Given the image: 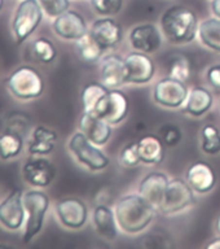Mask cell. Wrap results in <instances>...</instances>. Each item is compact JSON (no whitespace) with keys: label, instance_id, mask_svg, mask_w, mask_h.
Listing matches in <instances>:
<instances>
[{"label":"cell","instance_id":"ab89813d","mask_svg":"<svg viewBox=\"0 0 220 249\" xmlns=\"http://www.w3.org/2000/svg\"><path fill=\"white\" fill-rule=\"evenodd\" d=\"M215 231H217V233L220 236V214L218 215L217 222H215Z\"/></svg>","mask_w":220,"mask_h":249},{"label":"cell","instance_id":"f546056e","mask_svg":"<svg viewBox=\"0 0 220 249\" xmlns=\"http://www.w3.org/2000/svg\"><path fill=\"white\" fill-rule=\"evenodd\" d=\"M201 148L206 155H218L220 152V130L215 124H205L201 130Z\"/></svg>","mask_w":220,"mask_h":249},{"label":"cell","instance_id":"277c9868","mask_svg":"<svg viewBox=\"0 0 220 249\" xmlns=\"http://www.w3.org/2000/svg\"><path fill=\"white\" fill-rule=\"evenodd\" d=\"M23 204L26 209V222L22 233V241L30 243L42 231L47 212L50 209L51 200L44 191L34 188L23 194Z\"/></svg>","mask_w":220,"mask_h":249},{"label":"cell","instance_id":"44dd1931","mask_svg":"<svg viewBox=\"0 0 220 249\" xmlns=\"http://www.w3.org/2000/svg\"><path fill=\"white\" fill-rule=\"evenodd\" d=\"M57 143V132L52 128L39 124L31 131L27 142V153L30 156H48L53 152Z\"/></svg>","mask_w":220,"mask_h":249},{"label":"cell","instance_id":"4dcf8cb0","mask_svg":"<svg viewBox=\"0 0 220 249\" xmlns=\"http://www.w3.org/2000/svg\"><path fill=\"white\" fill-rule=\"evenodd\" d=\"M169 75L186 82L190 77V62L184 54L176 53L169 64Z\"/></svg>","mask_w":220,"mask_h":249},{"label":"cell","instance_id":"4fadbf2b","mask_svg":"<svg viewBox=\"0 0 220 249\" xmlns=\"http://www.w3.org/2000/svg\"><path fill=\"white\" fill-rule=\"evenodd\" d=\"M126 83L144 85L153 79L155 74V64L148 53L134 51L124 58Z\"/></svg>","mask_w":220,"mask_h":249},{"label":"cell","instance_id":"7402d4cb","mask_svg":"<svg viewBox=\"0 0 220 249\" xmlns=\"http://www.w3.org/2000/svg\"><path fill=\"white\" fill-rule=\"evenodd\" d=\"M93 226L99 235L110 241L118 237V232L120 230L114 210L109 208L106 204L96 205L93 210Z\"/></svg>","mask_w":220,"mask_h":249},{"label":"cell","instance_id":"8fae6325","mask_svg":"<svg viewBox=\"0 0 220 249\" xmlns=\"http://www.w3.org/2000/svg\"><path fill=\"white\" fill-rule=\"evenodd\" d=\"M130 109L128 97L120 89H109L92 114L104 118L110 124H118L127 117Z\"/></svg>","mask_w":220,"mask_h":249},{"label":"cell","instance_id":"ffe728a7","mask_svg":"<svg viewBox=\"0 0 220 249\" xmlns=\"http://www.w3.org/2000/svg\"><path fill=\"white\" fill-rule=\"evenodd\" d=\"M186 182L198 194H207L217 184V174L211 165L198 161L188 167Z\"/></svg>","mask_w":220,"mask_h":249},{"label":"cell","instance_id":"484cf974","mask_svg":"<svg viewBox=\"0 0 220 249\" xmlns=\"http://www.w3.org/2000/svg\"><path fill=\"white\" fill-rule=\"evenodd\" d=\"M198 38L203 46L220 52V18L203 19L198 25Z\"/></svg>","mask_w":220,"mask_h":249},{"label":"cell","instance_id":"e0dca14e","mask_svg":"<svg viewBox=\"0 0 220 249\" xmlns=\"http://www.w3.org/2000/svg\"><path fill=\"white\" fill-rule=\"evenodd\" d=\"M100 78L101 83L109 89H119L120 86L126 85L124 58L116 53L102 56L100 61Z\"/></svg>","mask_w":220,"mask_h":249},{"label":"cell","instance_id":"9c48e42d","mask_svg":"<svg viewBox=\"0 0 220 249\" xmlns=\"http://www.w3.org/2000/svg\"><path fill=\"white\" fill-rule=\"evenodd\" d=\"M188 93L189 91L184 82L169 75L157 82L153 89V100L165 108L176 109L186 104Z\"/></svg>","mask_w":220,"mask_h":249},{"label":"cell","instance_id":"d6986e66","mask_svg":"<svg viewBox=\"0 0 220 249\" xmlns=\"http://www.w3.org/2000/svg\"><path fill=\"white\" fill-rule=\"evenodd\" d=\"M79 128L81 131L97 145H105L112 136V124L106 122L104 118L92 114L85 113L79 120Z\"/></svg>","mask_w":220,"mask_h":249},{"label":"cell","instance_id":"3957f363","mask_svg":"<svg viewBox=\"0 0 220 249\" xmlns=\"http://www.w3.org/2000/svg\"><path fill=\"white\" fill-rule=\"evenodd\" d=\"M7 89L18 100H34L44 92V79L38 70L29 65L18 66L7 78Z\"/></svg>","mask_w":220,"mask_h":249},{"label":"cell","instance_id":"30bf717a","mask_svg":"<svg viewBox=\"0 0 220 249\" xmlns=\"http://www.w3.org/2000/svg\"><path fill=\"white\" fill-rule=\"evenodd\" d=\"M22 178L34 188H46L56 178V167L44 156H31L23 163Z\"/></svg>","mask_w":220,"mask_h":249},{"label":"cell","instance_id":"8992f818","mask_svg":"<svg viewBox=\"0 0 220 249\" xmlns=\"http://www.w3.org/2000/svg\"><path fill=\"white\" fill-rule=\"evenodd\" d=\"M68 147L78 162L91 171L104 170L110 163V160L102 149H100V145L91 142L81 130L71 135Z\"/></svg>","mask_w":220,"mask_h":249},{"label":"cell","instance_id":"7a4b0ae2","mask_svg":"<svg viewBox=\"0 0 220 249\" xmlns=\"http://www.w3.org/2000/svg\"><path fill=\"white\" fill-rule=\"evenodd\" d=\"M161 27L169 42L174 44L190 43L198 34L197 16L189 8L174 5L162 15Z\"/></svg>","mask_w":220,"mask_h":249},{"label":"cell","instance_id":"4316f807","mask_svg":"<svg viewBox=\"0 0 220 249\" xmlns=\"http://www.w3.org/2000/svg\"><path fill=\"white\" fill-rule=\"evenodd\" d=\"M109 92V89L102 83L91 82L85 86L82 91V104H83V112L93 113L97 105L102 100V97Z\"/></svg>","mask_w":220,"mask_h":249},{"label":"cell","instance_id":"d6a6232c","mask_svg":"<svg viewBox=\"0 0 220 249\" xmlns=\"http://www.w3.org/2000/svg\"><path fill=\"white\" fill-rule=\"evenodd\" d=\"M158 136L161 138V140L163 142V144L166 145L167 148L176 147L180 142H182V130L179 126L172 124H163L162 127L159 128Z\"/></svg>","mask_w":220,"mask_h":249},{"label":"cell","instance_id":"d4e9b609","mask_svg":"<svg viewBox=\"0 0 220 249\" xmlns=\"http://www.w3.org/2000/svg\"><path fill=\"white\" fill-rule=\"evenodd\" d=\"M25 148V139L21 132L7 127L0 132V159L4 161L13 160L21 155Z\"/></svg>","mask_w":220,"mask_h":249},{"label":"cell","instance_id":"74e56055","mask_svg":"<svg viewBox=\"0 0 220 249\" xmlns=\"http://www.w3.org/2000/svg\"><path fill=\"white\" fill-rule=\"evenodd\" d=\"M211 11L217 18H220V0H213L211 1Z\"/></svg>","mask_w":220,"mask_h":249},{"label":"cell","instance_id":"836d02e7","mask_svg":"<svg viewBox=\"0 0 220 249\" xmlns=\"http://www.w3.org/2000/svg\"><path fill=\"white\" fill-rule=\"evenodd\" d=\"M44 15L56 18L64 12L70 9V0H38Z\"/></svg>","mask_w":220,"mask_h":249},{"label":"cell","instance_id":"9a60e30c","mask_svg":"<svg viewBox=\"0 0 220 249\" xmlns=\"http://www.w3.org/2000/svg\"><path fill=\"white\" fill-rule=\"evenodd\" d=\"M130 43L134 51L144 53H153L162 46V36L158 27L153 23H141L137 25L130 33Z\"/></svg>","mask_w":220,"mask_h":249},{"label":"cell","instance_id":"5bb4252c","mask_svg":"<svg viewBox=\"0 0 220 249\" xmlns=\"http://www.w3.org/2000/svg\"><path fill=\"white\" fill-rule=\"evenodd\" d=\"M52 27L54 34L65 40L77 42L82 36L88 34V26L85 17L77 11H71V9H68L62 15L53 18Z\"/></svg>","mask_w":220,"mask_h":249},{"label":"cell","instance_id":"8d00e7d4","mask_svg":"<svg viewBox=\"0 0 220 249\" xmlns=\"http://www.w3.org/2000/svg\"><path fill=\"white\" fill-rule=\"evenodd\" d=\"M206 78L214 89H220V64L210 66L207 73H206Z\"/></svg>","mask_w":220,"mask_h":249},{"label":"cell","instance_id":"ac0fdd59","mask_svg":"<svg viewBox=\"0 0 220 249\" xmlns=\"http://www.w3.org/2000/svg\"><path fill=\"white\" fill-rule=\"evenodd\" d=\"M169 182H170V179L165 173L152 171L141 179L139 184V194L158 210L167 186H169Z\"/></svg>","mask_w":220,"mask_h":249},{"label":"cell","instance_id":"ba28073f","mask_svg":"<svg viewBox=\"0 0 220 249\" xmlns=\"http://www.w3.org/2000/svg\"><path fill=\"white\" fill-rule=\"evenodd\" d=\"M23 192L19 188L12 190L0 201V225L9 231H18L25 227L26 209L23 204Z\"/></svg>","mask_w":220,"mask_h":249},{"label":"cell","instance_id":"603a6c76","mask_svg":"<svg viewBox=\"0 0 220 249\" xmlns=\"http://www.w3.org/2000/svg\"><path fill=\"white\" fill-rule=\"evenodd\" d=\"M139 155L141 162L148 165H157L165 159V149L166 145L163 144L159 136L145 135L137 142Z\"/></svg>","mask_w":220,"mask_h":249},{"label":"cell","instance_id":"5b68a950","mask_svg":"<svg viewBox=\"0 0 220 249\" xmlns=\"http://www.w3.org/2000/svg\"><path fill=\"white\" fill-rule=\"evenodd\" d=\"M43 12L38 0H21L13 13L12 33L17 44H22L34 34L43 21Z\"/></svg>","mask_w":220,"mask_h":249},{"label":"cell","instance_id":"f35d334b","mask_svg":"<svg viewBox=\"0 0 220 249\" xmlns=\"http://www.w3.org/2000/svg\"><path fill=\"white\" fill-rule=\"evenodd\" d=\"M207 248L209 249H220V236L218 237V239H215V240L211 241V243H209V244H207Z\"/></svg>","mask_w":220,"mask_h":249},{"label":"cell","instance_id":"6da1fadb","mask_svg":"<svg viewBox=\"0 0 220 249\" xmlns=\"http://www.w3.org/2000/svg\"><path fill=\"white\" fill-rule=\"evenodd\" d=\"M155 208L141 195L130 194L116 202L114 213L119 229L126 233L143 232L151 225L155 215Z\"/></svg>","mask_w":220,"mask_h":249},{"label":"cell","instance_id":"2e32d148","mask_svg":"<svg viewBox=\"0 0 220 249\" xmlns=\"http://www.w3.org/2000/svg\"><path fill=\"white\" fill-rule=\"evenodd\" d=\"M89 34L96 39L105 51L118 46L123 39V30L116 19L102 17L96 19L89 29Z\"/></svg>","mask_w":220,"mask_h":249},{"label":"cell","instance_id":"60d3db41","mask_svg":"<svg viewBox=\"0 0 220 249\" xmlns=\"http://www.w3.org/2000/svg\"><path fill=\"white\" fill-rule=\"evenodd\" d=\"M4 4H5V0H0V12L4 8Z\"/></svg>","mask_w":220,"mask_h":249},{"label":"cell","instance_id":"e575fe53","mask_svg":"<svg viewBox=\"0 0 220 249\" xmlns=\"http://www.w3.org/2000/svg\"><path fill=\"white\" fill-rule=\"evenodd\" d=\"M119 159L122 165L126 167H134L139 162H141L139 155V148H137V142L127 144L122 149V152H120Z\"/></svg>","mask_w":220,"mask_h":249},{"label":"cell","instance_id":"83f0119b","mask_svg":"<svg viewBox=\"0 0 220 249\" xmlns=\"http://www.w3.org/2000/svg\"><path fill=\"white\" fill-rule=\"evenodd\" d=\"M77 48L82 60L89 62V64H93V62L101 60L105 53L104 48L99 44V42L93 38L92 35L89 34V31L88 34H85L79 40H77Z\"/></svg>","mask_w":220,"mask_h":249},{"label":"cell","instance_id":"52a82bcc","mask_svg":"<svg viewBox=\"0 0 220 249\" xmlns=\"http://www.w3.org/2000/svg\"><path fill=\"white\" fill-rule=\"evenodd\" d=\"M193 191L189 183L184 179H171L158 210L161 213L171 215L188 209L194 202Z\"/></svg>","mask_w":220,"mask_h":249},{"label":"cell","instance_id":"7c38bea8","mask_svg":"<svg viewBox=\"0 0 220 249\" xmlns=\"http://www.w3.org/2000/svg\"><path fill=\"white\" fill-rule=\"evenodd\" d=\"M56 215L64 227L79 230L87 223L88 208L83 200L78 197H65L56 202Z\"/></svg>","mask_w":220,"mask_h":249},{"label":"cell","instance_id":"cb8c5ba5","mask_svg":"<svg viewBox=\"0 0 220 249\" xmlns=\"http://www.w3.org/2000/svg\"><path fill=\"white\" fill-rule=\"evenodd\" d=\"M214 104L213 93L205 87H193L188 93L184 110L193 117H201L211 109Z\"/></svg>","mask_w":220,"mask_h":249},{"label":"cell","instance_id":"1f68e13d","mask_svg":"<svg viewBox=\"0 0 220 249\" xmlns=\"http://www.w3.org/2000/svg\"><path fill=\"white\" fill-rule=\"evenodd\" d=\"M123 1L124 0H89V4L97 15L110 17L119 13L123 8Z\"/></svg>","mask_w":220,"mask_h":249},{"label":"cell","instance_id":"d590c367","mask_svg":"<svg viewBox=\"0 0 220 249\" xmlns=\"http://www.w3.org/2000/svg\"><path fill=\"white\" fill-rule=\"evenodd\" d=\"M29 124H30V121H29V117L26 114H23V113H15L13 116L8 118L7 127L13 128V130L21 132L25 136L27 128H29Z\"/></svg>","mask_w":220,"mask_h":249},{"label":"cell","instance_id":"f1b7e54d","mask_svg":"<svg viewBox=\"0 0 220 249\" xmlns=\"http://www.w3.org/2000/svg\"><path fill=\"white\" fill-rule=\"evenodd\" d=\"M31 52L35 60L42 64H51L57 57V48L53 44V42L48 38H38L35 39L33 46H31Z\"/></svg>","mask_w":220,"mask_h":249}]
</instances>
